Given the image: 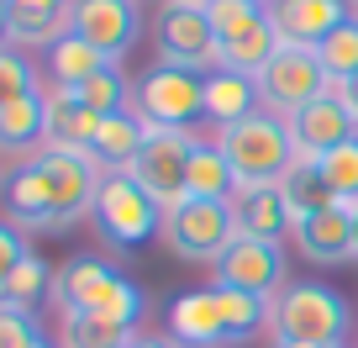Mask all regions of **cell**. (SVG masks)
Listing matches in <instances>:
<instances>
[{
	"mask_svg": "<svg viewBox=\"0 0 358 348\" xmlns=\"http://www.w3.org/2000/svg\"><path fill=\"white\" fill-rule=\"evenodd\" d=\"M280 53V32L268 27V16L264 22H253L248 32H237V37H227L222 48H216V69H227V74H243V79H258L264 74V64Z\"/></svg>",
	"mask_w": 358,
	"mask_h": 348,
	"instance_id": "obj_21",
	"label": "cell"
},
{
	"mask_svg": "<svg viewBox=\"0 0 358 348\" xmlns=\"http://www.w3.org/2000/svg\"><path fill=\"white\" fill-rule=\"evenodd\" d=\"M32 164L43 169V180L53 185V201H58L64 227H74L79 216L95 211V190H101V174H106V169L95 164L90 153H74V148H37Z\"/></svg>",
	"mask_w": 358,
	"mask_h": 348,
	"instance_id": "obj_10",
	"label": "cell"
},
{
	"mask_svg": "<svg viewBox=\"0 0 358 348\" xmlns=\"http://www.w3.org/2000/svg\"><path fill=\"white\" fill-rule=\"evenodd\" d=\"M37 343H43V327H37V316L0 306V348H37Z\"/></svg>",
	"mask_w": 358,
	"mask_h": 348,
	"instance_id": "obj_36",
	"label": "cell"
},
{
	"mask_svg": "<svg viewBox=\"0 0 358 348\" xmlns=\"http://www.w3.org/2000/svg\"><path fill=\"white\" fill-rule=\"evenodd\" d=\"M53 295L64 312H95V316H111L122 327H137L143 316V291L132 280H122L116 270H106L101 258H69L64 270L53 274Z\"/></svg>",
	"mask_w": 358,
	"mask_h": 348,
	"instance_id": "obj_3",
	"label": "cell"
},
{
	"mask_svg": "<svg viewBox=\"0 0 358 348\" xmlns=\"http://www.w3.org/2000/svg\"><path fill=\"white\" fill-rule=\"evenodd\" d=\"M6 6H11V43H58L74 11V0H6Z\"/></svg>",
	"mask_w": 358,
	"mask_h": 348,
	"instance_id": "obj_23",
	"label": "cell"
},
{
	"mask_svg": "<svg viewBox=\"0 0 358 348\" xmlns=\"http://www.w3.org/2000/svg\"><path fill=\"white\" fill-rule=\"evenodd\" d=\"M216 148L227 153V164H232L237 185H280V180H285V169L295 164L290 127H285L280 116H268V111H253L248 122L222 127Z\"/></svg>",
	"mask_w": 358,
	"mask_h": 348,
	"instance_id": "obj_2",
	"label": "cell"
},
{
	"mask_svg": "<svg viewBox=\"0 0 358 348\" xmlns=\"http://www.w3.org/2000/svg\"><path fill=\"white\" fill-rule=\"evenodd\" d=\"M37 348H53V343H37Z\"/></svg>",
	"mask_w": 358,
	"mask_h": 348,
	"instance_id": "obj_43",
	"label": "cell"
},
{
	"mask_svg": "<svg viewBox=\"0 0 358 348\" xmlns=\"http://www.w3.org/2000/svg\"><path fill=\"white\" fill-rule=\"evenodd\" d=\"M6 211H11V227H27V232H64L53 185L43 180V169L32 158L6 174Z\"/></svg>",
	"mask_w": 358,
	"mask_h": 348,
	"instance_id": "obj_15",
	"label": "cell"
},
{
	"mask_svg": "<svg viewBox=\"0 0 358 348\" xmlns=\"http://www.w3.org/2000/svg\"><path fill=\"white\" fill-rule=\"evenodd\" d=\"M101 69H116V64L101 53V48L79 43L74 32H64L58 43H48V74L58 79V90H74V85H85V79L101 74Z\"/></svg>",
	"mask_w": 358,
	"mask_h": 348,
	"instance_id": "obj_25",
	"label": "cell"
},
{
	"mask_svg": "<svg viewBox=\"0 0 358 348\" xmlns=\"http://www.w3.org/2000/svg\"><path fill=\"white\" fill-rule=\"evenodd\" d=\"M90 216H95V227H101V237L111 248H143L148 237L164 227L158 201L127 174V169L101 174V190H95V211Z\"/></svg>",
	"mask_w": 358,
	"mask_h": 348,
	"instance_id": "obj_4",
	"label": "cell"
},
{
	"mask_svg": "<svg viewBox=\"0 0 358 348\" xmlns=\"http://www.w3.org/2000/svg\"><path fill=\"white\" fill-rule=\"evenodd\" d=\"M53 291V270H48L43 253H27L22 264H16V274L6 280V291H0V306H11V312H37V301Z\"/></svg>",
	"mask_w": 358,
	"mask_h": 348,
	"instance_id": "obj_29",
	"label": "cell"
},
{
	"mask_svg": "<svg viewBox=\"0 0 358 348\" xmlns=\"http://www.w3.org/2000/svg\"><path fill=\"white\" fill-rule=\"evenodd\" d=\"M268 327H274V343H327L343 348L348 327H353V312L348 301L322 280H290L274 306H268Z\"/></svg>",
	"mask_w": 358,
	"mask_h": 348,
	"instance_id": "obj_1",
	"label": "cell"
},
{
	"mask_svg": "<svg viewBox=\"0 0 358 348\" xmlns=\"http://www.w3.org/2000/svg\"><path fill=\"white\" fill-rule=\"evenodd\" d=\"M316 169H322V180L332 185V201L353 211L358 206V137L343 143V148H332L327 158H316Z\"/></svg>",
	"mask_w": 358,
	"mask_h": 348,
	"instance_id": "obj_30",
	"label": "cell"
},
{
	"mask_svg": "<svg viewBox=\"0 0 358 348\" xmlns=\"http://www.w3.org/2000/svg\"><path fill=\"white\" fill-rule=\"evenodd\" d=\"M32 253L27 248V237H22V227H11V222H0V291H6V280L16 274V264Z\"/></svg>",
	"mask_w": 358,
	"mask_h": 348,
	"instance_id": "obj_37",
	"label": "cell"
},
{
	"mask_svg": "<svg viewBox=\"0 0 358 348\" xmlns=\"http://www.w3.org/2000/svg\"><path fill=\"white\" fill-rule=\"evenodd\" d=\"M190 195H201V201H232L237 195V174H232V164H227V153L216 143H195V153H190Z\"/></svg>",
	"mask_w": 358,
	"mask_h": 348,
	"instance_id": "obj_27",
	"label": "cell"
},
{
	"mask_svg": "<svg viewBox=\"0 0 358 348\" xmlns=\"http://www.w3.org/2000/svg\"><path fill=\"white\" fill-rule=\"evenodd\" d=\"M348 22V0H274L268 27L280 32V48H322Z\"/></svg>",
	"mask_w": 358,
	"mask_h": 348,
	"instance_id": "obj_14",
	"label": "cell"
},
{
	"mask_svg": "<svg viewBox=\"0 0 358 348\" xmlns=\"http://www.w3.org/2000/svg\"><path fill=\"white\" fill-rule=\"evenodd\" d=\"M290 148H295V158H327L332 148H343V143H353L358 137V122H353V111L343 106V95L337 90H327L322 101H311L306 111H295L290 122Z\"/></svg>",
	"mask_w": 358,
	"mask_h": 348,
	"instance_id": "obj_13",
	"label": "cell"
},
{
	"mask_svg": "<svg viewBox=\"0 0 358 348\" xmlns=\"http://www.w3.org/2000/svg\"><path fill=\"white\" fill-rule=\"evenodd\" d=\"M353 258H358V206H353Z\"/></svg>",
	"mask_w": 358,
	"mask_h": 348,
	"instance_id": "obj_41",
	"label": "cell"
},
{
	"mask_svg": "<svg viewBox=\"0 0 358 348\" xmlns=\"http://www.w3.org/2000/svg\"><path fill=\"white\" fill-rule=\"evenodd\" d=\"M295 248L311 264H343V258H353V211L348 206H327V211L306 216L295 227Z\"/></svg>",
	"mask_w": 358,
	"mask_h": 348,
	"instance_id": "obj_17",
	"label": "cell"
},
{
	"mask_svg": "<svg viewBox=\"0 0 358 348\" xmlns=\"http://www.w3.org/2000/svg\"><path fill=\"white\" fill-rule=\"evenodd\" d=\"M316 58H322V69H327L332 85H348V79L358 74V22H353V16H348L322 48H316Z\"/></svg>",
	"mask_w": 358,
	"mask_h": 348,
	"instance_id": "obj_31",
	"label": "cell"
},
{
	"mask_svg": "<svg viewBox=\"0 0 358 348\" xmlns=\"http://www.w3.org/2000/svg\"><path fill=\"white\" fill-rule=\"evenodd\" d=\"M280 195H285V211H290V232L306 222V216L327 211L332 201V185L322 180V169L311 164V158H295L290 169H285V180H280Z\"/></svg>",
	"mask_w": 358,
	"mask_h": 348,
	"instance_id": "obj_22",
	"label": "cell"
},
{
	"mask_svg": "<svg viewBox=\"0 0 358 348\" xmlns=\"http://www.w3.org/2000/svg\"><path fill=\"white\" fill-rule=\"evenodd\" d=\"M132 327L95 312H64V348H132Z\"/></svg>",
	"mask_w": 358,
	"mask_h": 348,
	"instance_id": "obj_28",
	"label": "cell"
},
{
	"mask_svg": "<svg viewBox=\"0 0 358 348\" xmlns=\"http://www.w3.org/2000/svg\"><path fill=\"white\" fill-rule=\"evenodd\" d=\"M74 95H79L95 116L127 111V79H122V69H101V74H90L85 85H74Z\"/></svg>",
	"mask_w": 358,
	"mask_h": 348,
	"instance_id": "obj_33",
	"label": "cell"
},
{
	"mask_svg": "<svg viewBox=\"0 0 358 348\" xmlns=\"http://www.w3.org/2000/svg\"><path fill=\"white\" fill-rule=\"evenodd\" d=\"M232 216H237V237H258V243H274V248L290 232V211H285L280 185H237Z\"/></svg>",
	"mask_w": 358,
	"mask_h": 348,
	"instance_id": "obj_16",
	"label": "cell"
},
{
	"mask_svg": "<svg viewBox=\"0 0 358 348\" xmlns=\"http://www.w3.org/2000/svg\"><path fill=\"white\" fill-rule=\"evenodd\" d=\"M258 85L243 74H227V69H216V74H206V116H211L216 127H232V122H248V116L258 111Z\"/></svg>",
	"mask_w": 358,
	"mask_h": 348,
	"instance_id": "obj_24",
	"label": "cell"
},
{
	"mask_svg": "<svg viewBox=\"0 0 358 348\" xmlns=\"http://www.w3.org/2000/svg\"><path fill=\"white\" fill-rule=\"evenodd\" d=\"M137 27H143L137 0H74V11H69V32L79 43L101 48L111 64L127 58V48L137 43Z\"/></svg>",
	"mask_w": 358,
	"mask_h": 348,
	"instance_id": "obj_12",
	"label": "cell"
},
{
	"mask_svg": "<svg viewBox=\"0 0 358 348\" xmlns=\"http://www.w3.org/2000/svg\"><path fill=\"white\" fill-rule=\"evenodd\" d=\"M6 37H11V6L0 0V43H6Z\"/></svg>",
	"mask_w": 358,
	"mask_h": 348,
	"instance_id": "obj_39",
	"label": "cell"
},
{
	"mask_svg": "<svg viewBox=\"0 0 358 348\" xmlns=\"http://www.w3.org/2000/svg\"><path fill=\"white\" fill-rule=\"evenodd\" d=\"M148 132H153V127H148L137 111H116V116L101 122V132H95V143H90V158H95L106 174H111V169H132V158L143 153Z\"/></svg>",
	"mask_w": 358,
	"mask_h": 348,
	"instance_id": "obj_20",
	"label": "cell"
},
{
	"mask_svg": "<svg viewBox=\"0 0 358 348\" xmlns=\"http://www.w3.org/2000/svg\"><path fill=\"white\" fill-rule=\"evenodd\" d=\"M274 348H327V343H274Z\"/></svg>",
	"mask_w": 358,
	"mask_h": 348,
	"instance_id": "obj_42",
	"label": "cell"
},
{
	"mask_svg": "<svg viewBox=\"0 0 358 348\" xmlns=\"http://www.w3.org/2000/svg\"><path fill=\"white\" fill-rule=\"evenodd\" d=\"M190 153H195V137L185 127H153L127 174L158 201V211H174L190 195Z\"/></svg>",
	"mask_w": 358,
	"mask_h": 348,
	"instance_id": "obj_7",
	"label": "cell"
},
{
	"mask_svg": "<svg viewBox=\"0 0 358 348\" xmlns=\"http://www.w3.org/2000/svg\"><path fill=\"white\" fill-rule=\"evenodd\" d=\"M169 6H190V11H206L211 0H169Z\"/></svg>",
	"mask_w": 358,
	"mask_h": 348,
	"instance_id": "obj_40",
	"label": "cell"
},
{
	"mask_svg": "<svg viewBox=\"0 0 358 348\" xmlns=\"http://www.w3.org/2000/svg\"><path fill=\"white\" fill-rule=\"evenodd\" d=\"M253 85H258V101L268 106V116H280V122H290L295 111H306L327 90H337L332 79H327L322 58H316V48H280Z\"/></svg>",
	"mask_w": 358,
	"mask_h": 348,
	"instance_id": "obj_5",
	"label": "cell"
},
{
	"mask_svg": "<svg viewBox=\"0 0 358 348\" xmlns=\"http://www.w3.org/2000/svg\"><path fill=\"white\" fill-rule=\"evenodd\" d=\"M132 348H185L179 337H132Z\"/></svg>",
	"mask_w": 358,
	"mask_h": 348,
	"instance_id": "obj_38",
	"label": "cell"
},
{
	"mask_svg": "<svg viewBox=\"0 0 358 348\" xmlns=\"http://www.w3.org/2000/svg\"><path fill=\"white\" fill-rule=\"evenodd\" d=\"M132 106L148 127H185L195 116H206V79L185 74V69L153 64L148 74L132 79Z\"/></svg>",
	"mask_w": 358,
	"mask_h": 348,
	"instance_id": "obj_8",
	"label": "cell"
},
{
	"mask_svg": "<svg viewBox=\"0 0 358 348\" xmlns=\"http://www.w3.org/2000/svg\"><path fill=\"white\" fill-rule=\"evenodd\" d=\"M48 143V106L43 95H22V101L0 106V153H22V148Z\"/></svg>",
	"mask_w": 358,
	"mask_h": 348,
	"instance_id": "obj_26",
	"label": "cell"
},
{
	"mask_svg": "<svg viewBox=\"0 0 358 348\" xmlns=\"http://www.w3.org/2000/svg\"><path fill=\"white\" fill-rule=\"evenodd\" d=\"M169 333L185 348H222L227 343V322L216 312L211 291H179L174 306H169Z\"/></svg>",
	"mask_w": 358,
	"mask_h": 348,
	"instance_id": "obj_18",
	"label": "cell"
},
{
	"mask_svg": "<svg viewBox=\"0 0 358 348\" xmlns=\"http://www.w3.org/2000/svg\"><path fill=\"white\" fill-rule=\"evenodd\" d=\"M264 6L258 0H211L206 6V22H211V32H216V43H227V37H237V32H248L253 22H264Z\"/></svg>",
	"mask_w": 358,
	"mask_h": 348,
	"instance_id": "obj_34",
	"label": "cell"
},
{
	"mask_svg": "<svg viewBox=\"0 0 358 348\" xmlns=\"http://www.w3.org/2000/svg\"><path fill=\"white\" fill-rule=\"evenodd\" d=\"M22 95H37V74L11 43H0V106L22 101Z\"/></svg>",
	"mask_w": 358,
	"mask_h": 348,
	"instance_id": "obj_35",
	"label": "cell"
},
{
	"mask_svg": "<svg viewBox=\"0 0 358 348\" xmlns=\"http://www.w3.org/2000/svg\"><path fill=\"white\" fill-rule=\"evenodd\" d=\"M211 285L227 291H248V295H280L285 291V253L274 243H258V237H232L227 253L211 264Z\"/></svg>",
	"mask_w": 358,
	"mask_h": 348,
	"instance_id": "obj_11",
	"label": "cell"
},
{
	"mask_svg": "<svg viewBox=\"0 0 358 348\" xmlns=\"http://www.w3.org/2000/svg\"><path fill=\"white\" fill-rule=\"evenodd\" d=\"M158 37V64L185 69V74H216V32L206 22V11H190V6H164L153 27Z\"/></svg>",
	"mask_w": 358,
	"mask_h": 348,
	"instance_id": "obj_9",
	"label": "cell"
},
{
	"mask_svg": "<svg viewBox=\"0 0 358 348\" xmlns=\"http://www.w3.org/2000/svg\"><path fill=\"white\" fill-rule=\"evenodd\" d=\"M211 295H216V312H222V322H227V337L253 333V327H264V322H268V306L258 301V295H248V291H227V285H211Z\"/></svg>",
	"mask_w": 358,
	"mask_h": 348,
	"instance_id": "obj_32",
	"label": "cell"
},
{
	"mask_svg": "<svg viewBox=\"0 0 358 348\" xmlns=\"http://www.w3.org/2000/svg\"><path fill=\"white\" fill-rule=\"evenodd\" d=\"M237 237V216L232 201H201L185 195L174 211H164V243L190 264H216L227 253V243Z\"/></svg>",
	"mask_w": 358,
	"mask_h": 348,
	"instance_id": "obj_6",
	"label": "cell"
},
{
	"mask_svg": "<svg viewBox=\"0 0 358 348\" xmlns=\"http://www.w3.org/2000/svg\"><path fill=\"white\" fill-rule=\"evenodd\" d=\"M43 106H48V143L43 148H74V153H90V143H95V132H101L106 116H95L74 90H48Z\"/></svg>",
	"mask_w": 358,
	"mask_h": 348,
	"instance_id": "obj_19",
	"label": "cell"
}]
</instances>
